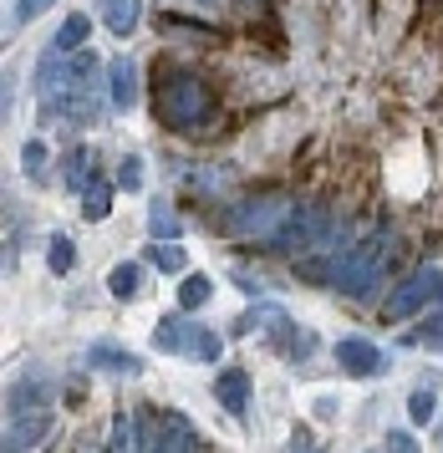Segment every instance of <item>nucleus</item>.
<instances>
[{
  "label": "nucleus",
  "instance_id": "423d86ee",
  "mask_svg": "<svg viewBox=\"0 0 443 453\" xmlns=\"http://www.w3.org/2000/svg\"><path fill=\"white\" fill-rule=\"evenodd\" d=\"M337 367H342L346 377H377V372H387V357H383V347H372L367 336H342V342H337Z\"/></svg>",
  "mask_w": 443,
  "mask_h": 453
},
{
  "label": "nucleus",
  "instance_id": "0eeeda50",
  "mask_svg": "<svg viewBox=\"0 0 443 453\" xmlns=\"http://www.w3.org/2000/svg\"><path fill=\"white\" fill-rule=\"evenodd\" d=\"M46 433H51V412H46V408L11 412V433H5V449H36Z\"/></svg>",
  "mask_w": 443,
  "mask_h": 453
},
{
  "label": "nucleus",
  "instance_id": "f03ea898",
  "mask_svg": "<svg viewBox=\"0 0 443 453\" xmlns=\"http://www.w3.org/2000/svg\"><path fill=\"white\" fill-rule=\"evenodd\" d=\"M153 347L168 351V357H189V362H220V336L209 326H199L194 311L163 316L159 331H153Z\"/></svg>",
  "mask_w": 443,
  "mask_h": 453
},
{
  "label": "nucleus",
  "instance_id": "ddd939ff",
  "mask_svg": "<svg viewBox=\"0 0 443 453\" xmlns=\"http://www.w3.org/2000/svg\"><path fill=\"white\" fill-rule=\"evenodd\" d=\"M153 449H199V433H194L189 418L168 412V418H163V433H153Z\"/></svg>",
  "mask_w": 443,
  "mask_h": 453
},
{
  "label": "nucleus",
  "instance_id": "9b49d317",
  "mask_svg": "<svg viewBox=\"0 0 443 453\" xmlns=\"http://www.w3.org/2000/svg\"><path fill=\"white\" fill-rule=\"evenodd\" d=\"M102 21H107L113 36H133L138 21H143V0H107V5H102Z\"/></svg>",
  "mask_w": 443,
  "mask_h": 453
},
{
  "label": "nucleus",
  "instance_id": "9d476101",
  "mask_svg": "<svg viewBox=\"0 0 443 453\" xmlns=\"http://www.w3.org/2000/svg\"><path fill=\"white\" fill-rule=\"evenodd\" d=\"M113 188H118V184H113V179H102L97 168H92V179H87V188H82V214H87L92 225L113 214Z\"/></svg>",
  "mask_w": 443,
  "mask_h": 453
},
{
  "label": "nucleus",
  "instance_id": "7ed1b4c3",
  "mask_svg": "<svg viewBox=\"0 0 443 453\" xmlns=\"http://www.w3.org/2000/svg\"><path fill=\"white\" fill-rule=\"evenodd\" d=\"M291 209H296V204H291L285 194L245 199V204L229 214V225H224V229H235V234H270V240H276V234L285 229V219H291Z\"/></svg>",
  "mask_w": 443,
  "mask_h": 453
},
{
  "label": "nucleus",
  "instance_id": "4be33fe9",
  "mask_svg": "<svg viewBox=\"0 0 443 453\" xmlns=\"http://www.w3.org/2000/svg\"><path fill=\"white\" fill-rule=\"evenodd\" d=\"M20 173H26V179H41V173H46V143H41V138H31V143L20 148Z\"/></svg>",
  "mask_w": 443,
  "mask_h": 453
},
{
  "label": "nucleus",
  "instance_id": "f257e3e1",
  "mask_svg": "<svg viewBox=\"0 0 443 453\" xmlns=\"http://www.w3.org/2000/svg\"><path fill=\"white\" fill-rule=\"evenodd\" d=\"M153 107H159L163 127H174V133H199L209 118H214V87L194 77V72H183V66H168L159 77V92H153Z\"/></svg>",
  "mask_w": 443,
  "mask_h": 453
},
{
  "label": "nucleus",
  "instance_id": "a878e982",
  "mask_svg": "<svg viewBox=\"0 0 443 453\" xmlns=\"http://www.w3.org/2000/svg\"><path fill=\"white\" fill-rule=\"evenodd\" d=\"M199 5H220V0H199Z\"/></svg>",
  "mask_w": 443,
  "mask_h": 453
},
{
  "label": "nucleus",
  "instance_id": "dca6fc26",
  "mask_svg": "<svg viewBox=\"0 0 443 453\" xmlns=\"http://www.w3.org/2000/svg\"><path fill=\"white\" fill-rule=\"evenodd\" d=\"M209 296H214V280H209V275H183L179 280V301H174V306L179 311H199Z\"/></svg>",
  "mask_w": 443,
  "mask_h": 453
},
{
  "label": "nucleus",
  "instance_id": "b1692460",
  "mask_svg": "<svg viewBox=\"0 0 443 453\" xmlns=\"http://www.w3.org/2000/svg\"><path fill=\"white\" fill-rule=\"evenodd\" d=\"M46 5H57V0H16V5H11V21H16V26L36 21V16L46 11Z\"/></svg>",
  "mask_w": 443,
  "mask_h": 453
},
{
  "label": "nucleus",
  "instance_id": "f3484780",
  "mask_svg": "<svg viewBox=\"0 0 443 453\" xmlns=\"http://www.w3.org/2000/svg\"><path fill=\"white\" fill-rule=\"evenodd\" d=\"M87 31H92V21H87V16H66V21L57 26L51 46H57V51H77V46L87 42Z\"/></svg>",
  "mask_w": 443,
  "mask_h": 453
},
{
  "label": "nucleus",
  "instance_id": "f8f14e48",
  "mask_svg": "<svg viewBox=\"0 0 443 453\" xmlns=\"http://www.w3.org/2000/svg\"><path fill=\"white\" fill-rule=\"evenodd\" d=\"M107 87H113V107H133L138 103V62H133V57H118Z\"/></svg>",
  "mask_w": 443,
  "mask_h": 453
},
{
  "label": "nucleus",
  "instance_id": "4468645a",
  "mask_svg": "<svg viewBox=\"0 0 443 453\" xmlns=\"http://www.w3.org/2000/svg\"><path fill=\"white\" fill-rule=\"evenodd\" d=\"M87 164H92V153H87V148H72V153L61 158V188H66V194H82V188H87V179H92Z\"/></svg>",
  "mask_w": 443,
  "mask_h": 453
},
{
  "label": "nucleus",
  "instance_id": "6ab92c4d",
  "mask_svg": "<svg viewBox=\"0 0 443 453\" xmlns=\"http://www.w3.org/2000/svg\"><path fill=\"white\" fill-rule=\"evenodd\" d=\"M148 229H153L159 240H174V234H179V219H174V204H168V199H153V209H148Z\"/></svg>",
  "mask_w": 443,
  "mask_h": 453
},
{
  "label": "nucleus",
  "instance_id": "20e7f679",
  "mask_svg": "<svg viewBox=\"0 0 443 453\" xmlns=\"http://www.w3.org/2000/svg\"><path fill=\"white\" fill-rule=\"evenodd\" d=\"M439 296H443V270L439 265H424V270H413L403 286L387 296V316H392V321H408V316H418L424 306H433Z\"/></svg>",
  "mask_w": 443,
  "mask_h": 453
},
{
  "label": "nucleus",
  "instance_id": "412c9836",
  "mask_svg": "<svg viewBox=\"0 0 443 453\" xmlns=\"http://www.w3.org/2000/svg\"><path fill=\"white\" fill-rule=\"evenodd\" d=\"M408 412H413V423H418V428L433 423V412H439V392H433V388L413 392V397H408Z\"/></svg>",
  "mask_w": 443,
  "mask_h": 453
},
{
  "label": "nucleus",
  "instance_id": "5701e85b",
  "mask_svg": "<svg viewBox=\"0 0 443 453\" xmlns=\"http://www.w3.org/2000/svg\"><path fill=\"white\" fill-rule=\"evenodd\" d=\"M143 173H148V168H143V158H138V153H128V158L118 164V188H133V194H138Z\"/></svg>",
  "mask_w": 443,
  "mask_h": 453
},
{
  "label": "nucleus",
  "instance_id": "2eb2a0df",
  "mask_svg": "<svg viewBox=\"0 0 443 453\" xmlns=\"http://www.w3.org/2000/svg\"><path fill=\"white\" fill-rule=\"evenodd\" d=\"M107 290L118 296V301H133L143 290V270H138V260H122V265H113V275H107Z\"/></svg>",
  "mask_w": 443,
  "mask_h": 453
},
{
  "label": "nucleus",
  "instance_id": "a211bd4d",
  "mask_svg": "<svg viewBox=\"0 0 443 453\" xmlns=\"http://www.w3.org/2000/svg\"><path fill=\"white\" fill-rule=\"evenodd\" d=\"M148 260L163 270V275H183V265H189V255H183V245H148Z\"/></svg>",
  "mask_w": 443,
  "mask_h": 453
},
{
  "label": "nucleus",
  "instance_id": "1a4fd4ad",
  "mask_svg": "<svg viewBox=\"0 0 443 453\" xmlns=\"http://www.w3.org/2000/svg\"><path fill=\"white\" fill-rule=\"evenodd\" d=\"M87 367L92 372H113V377H138L143 362L133 357V351L113 347V342H97V347H87Z\"/></svg>",
  "mask_w": 443,
  "mask_h": 453
},
{
  "label": "nucleus",
  "instance_id": "6e6552de",
  "mask_svg": "<svg viewBox=\"0 0 443 453\" xmlns=\"http://www.w3.org/2000/svg\"><path fill=\"white\" fill-rule=\"evenodd\" d=\"M214 403H220L224 412L245 418V412H250V372L245 367H224L220 377H214Z\"/></svg>",
  "mask_w": 443,
  "mask_h": 453
},
{
  "label": "nucleus",
  "instance_id": "aec40b11",
  "mask_svg": "<svg viewBox=\"0 0 443 453\" xmlns=\"http://www.w3.org/2000/svg\"><path fill=\"white\" fill-rule=\"evenodd\" d=\"M46 265L57 270V275H66V270L77 265V245H72V240H66V234H57V240H51V245H46Z\"/></svg>",
  "mask_w": 443,
  "mask_h": 453
},
{
  "label": "nucleus",
  "instance_id": "39448f33",
  "mask_svg": "<svg viewBox=\"0 0 443 453\" xmlns=\"http://www.w3.org/2000/svg\"><path fill=\"white\" fill-rule=\"evenodd\" d=\"M383 245H387L383 234H372L367 245H357L342 265H337V280H331V286L342 290V296H367L372 280H377V270H383Z\"/></svg>",
  "mask_w": 443,
  "mask_h": 453
},
{
  "label": "nucleus",
  "instance_id": "393cba45",
  "mask_svg": "<svg viewBox=\"0 0 443 453\" xmlns=\"http://www.w3.org/2000/svg\"><path fill=\"white\" fill-rule=\"evenodd\" d=\"M433 306H439V311H433V316H428V321H424V331H418V336H433V342H439V336H443V296H439V301H433ZM418 336H408V347H413Z\"/></svg>",
  "mask_w": 443,
  "mask_h": 453
}]
</instances>
